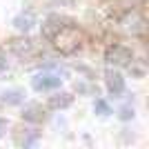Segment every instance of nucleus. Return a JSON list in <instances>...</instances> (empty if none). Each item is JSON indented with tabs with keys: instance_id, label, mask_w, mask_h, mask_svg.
I'll list each match as a JSON object with an SVG mask.
<instances>
[{
	"instance_id": "f257e3e1",
	"label": "nucleus",
	"mask_w": 149,
	"mask_h": 149,
	"mask_svg": "<svg viewBox=\"0 0 149 149\" xmlns=\"http://www.w3.org/2000/svg\"><path fill=\"white\" fill-rule=\"evenodd\" d=\"M31 87L36 91H51V89L60 87V78L54 74H38L33 80H31Z\"/></svg>"
},
{
	"instance_id": "f03ea898",
	"label": "nucleus",
	"mask_w": 149,
	"mask_h": 149,
	"mask_svg": "<svg viewBox=\"0 0 149 149\" xmlns=\"http://www.w3.org/2000/svg\"><path fill=\"white\" fill-rule=\"evenodd\" d=\"M129 60H131V51L127 47L116 45V47L107 49V62L109 65H129Z\"/></svg>"
},
{
	"instance_id": "7ed1b4c3",
	"label": "nucleus",
	"mask_w": 149,
	"mask_h": 149,
	"mask_svg": "<svg viewBox=\"0 0 149 149\" xmlns=\"http://www.w3.org/2000/svg\"><path fill=\"white\" fill-rule=\"evenodd\" d=\"M107 89L116 98H118L120 93H125V78L118 71H107Z\"/></svg>"
},
{
	"instance_id": "20e7f679",
	"label": "nucleus",
	"mask_w": 149,
	"mask_h": 149,
	"mask_svg": "<svg viewBox=\"0 0 149 149\" xmlns=\"http://www.w3.org/2000/svg\"><path fill=\"white\" fill-rule=\"evenodd\" d=\"M33 25H36V18H33V13H31V11L20 13V16L13 18V27H16L18 31H29Z\"/></svg>"
},
{
	"instance_id": "39448f33",
	"label": "nucleus",
	"mask_w": 149,
	"mask_h": 149,
	"mask_svg": "<svg viewBox=\"0 0 149 149\" xmlns=\"http://www.w3.org/2000/svg\"><path fill=\"white\" fill-rule=\"evenodd\" d=\"M22 118L29 120V123H42V120H45L42 107H40V105H29L25 111H22Z\"/></svg>"
},
{
	"instance_id": "423d86ee",
	"label": "nucleus",
	"mask_w": 149,
	"mask_h": 149,
	"mask_svg": "<svg viewBox=\"0 0 149 149\" xmlns=\"http://www.w3.org/2000/svg\"><path fill=\"white\" fill-rule=\"evenodd\" d=\"M71 96L69 93H56V96H51L49 98V107L51 109H67L69 105H71Z\"/></svg>"
},
{
	"instance_id": "0eeeda50",
	"label": "nucleus",
	"mask_w": 149,
	"mask_h": 149,
	"mask_svg": "<svg viewBox=\"0 0 149 149\" xmlns=\"http://www.w3.org/2000/svg\"><path fill=\"white\" fill-rule=\"evenodd\" d=\"M22 100H25V93L20 89H9V91L2 93V102L5 105H20Z\"/></svg>"
},
{
	"instance_id": "6e6552de",
	"label": "nucleus",
	"mask_w": 149,
	"mask_h": 149,
	"mask_svg": "<svg viewBox=\"0 0 149 149\" xmlns=\"http://www.w3.org/2000/svg\"><path fill=\"white\" fill-rule=\"evenodd\" d=\"M93 111L98 113V116H109V113H111V107L107 105L105 100H96V102H93Z\"/></svg>"
},
{
	"instance_id": "1a4fd4ad",
	"label": "nucleus",
	"mask_w": 149,
	"mask_h": 149,
	"mask_svg": "<svg viewBox=\"0 0 149 149\" xmlns=\"http://www.w3.org/2000/svg\"><path fill=\"white\" fill-rule=\"evenodd\" d=\"M118 116H120V120H131V118H134V107L125 105L123 109H120V113H118Z\"/></svg>"
},
{
	"instance_id": "9d476101",
	"label": "nucleus",
	"mask_w": 149,
	"mask_h": 149,
	"mask_svg": "<svg viewBox=\"0 0 149 149\" xmlns=\"http://www.w3.org/2000/svg\"><path fill=\"white\" fill-rule=\"evenodd\" d=\"M78 91H82V93H93V89L89 87V85H78Z\"/></svg>"
}]
</instances>
